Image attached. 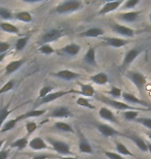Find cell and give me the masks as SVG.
I'll use <instances>...</instances> for the list:
<instances>
[{
  "instance_id": "cell-10",
  "label": "cell",
  "mask_w": 151,
  "mask_h": 159,
  "mask_svg": "<svg viewBox=\"0 0 151 159\" xmlns=\"http://www.w3.org/2000/svg\"><path fill=\"white\" fill-rule=\"evenodd\" d=\"M98 115L101 119L107 120L109 122L119 124V121L116 118V116H115L114 113L112 112L110 109H108V107H101V110H99V112H98Z\"/></svg>"
},
{
  "instance_id": "cell-53",
  "label": "cell",
  "mask_w": 151,
  "mask_h": 159,
  "mask_svg": "<svg viewBox=\"0 0 151 159\" xmlns=\"http://www.w3.org/2000/svg\"><path fill=\"white\" fill-rule=\"evenodd\" d=\"M149 21H150V23H151V12H150V16H149Z\"/></svg>"
},
{
  "instance_id": "cell-43",
  "label": "cell",
  "mask_w": 151,
  "mask_h": 159,
  "mask_svg": "<svg viewBox=\"0 0 151 159\" xmlns=\"http://www.w3.org/2000/svg\"><path fill=\"white\" fill-rule=\"evenodd\" d=\"M140 3V0H127L126 2L123 3V8H134Z\"/></svg>"
},
{
  "instance_id": "cell-24",
  "label": "cell",
  "mask_w": 151,
  "mask_h": 159,
  "mask_svg": "<svg viewBox=\"0 0 151 159\" xmlns=\"http://www.w3.org/2000/svg\"><path fill=\"white\" fill-rule=\"evenodd\" d=\"M46 113V111L45 110H36V109H33L29 111V112H27L26 114H24V115H21L19 116L17 120L18 121H21V120H24V119H28V118H33V117H40L41 115H44V114Z\"/></svg>"
},
{
  "instance_id": "cell-3",
  "label": "cell",
  "mask_w": 151,
  "mask_h": 159,
  "mask_svg": "<svg viewBox=\"0 0 151 159\" xmlns=\"http://www.w3.org/2000/svg\"><path fill=\"white\" fill-rule=\"evenodd\" d=\"M126 77L134 83V85L138 88V90L142 93L147 83V78L145 75L138 71H128L126 74Z\"/></svg>"
},
{
  "instance_id": "cell-16",
  "label": "cell",
  "mask_w": 151,
  "mask_h": 159,
  "mask_svg": "<svg viewBox=\"0 0 151 159\" xmlns=\"http://www.w3.org/2000/svg\"><path fill=\"white\" fill-rule=\"evenodd\" d=\"M141 12H142V11H126V12H122V14H119L117 17H118V19H120V20H122V21L127 22V23H131V22H134L138 18H139Z\"/></svg>"
},
{
  "instance_id": "cell-17",
  "label": "cell",
  "mask_w": 151,
  "mask_h": 159,
  "mask_svg": "<svg viewBox=\"0 0 151 159\" xmlns=\"http://www.w3.org/2000/svg\"><path fill=\"white\" fill-rule=\"evenodd\" d=\"M25 63V59H20V60H14V61L9 62L7 65L5 66V75H12V72L18 70Z\"/></svg>"
},
{
  "instance_id": "cell-49",
  "label": "cell",
  "mask_w": 151,
  "mask_h": 159,
  "mask_svg": "<svg viewBox=\"0 0 151 159\" xmlns=\"http://www.w3.org/2000/svg\"><path fill=\"white\" fill-rule=\"evenodd\" d=\"M61 159H78L77 156H72V157H60Z\"/></svg>"
},
{
  "instance_id": "cell-45",
  "label": "cell",
  "mask_w": 151,
  "mask_h": 159,
  "mask_svg": "<svg viewBox=\"0 0 151 159\" xmlns=\"http://www.w3.org/2000/svg\"><path fill=\"white\" fill-rule=\"evenodd\" d=\"M104 154L107 156L109 159H126L124 157H122V155L115 153V152H109V151H105Z\"/></svg>"
},
{
  "instance_id": "cell-34",
  "label": "cell",
  "mask_w": 151,
  "mask_h": 159,
  "mask_svg": "<svg viewBox=\"0 0 151 159\" xmlns=\"http://www.w3.org/2000/svg\"><path fill=\"white\" fill-rule=\"evenodd\" d=\"M122 116H123V118L125 120H128V121H134L138 116H139V112L138 111H125L122 114Z\"/></svg>"
},
{
  "instance_id": "cell-52",
  "label": "cell",
  "mask_w": 151,
  "mask_h": 159,
  "mask_svg": "<svg viewBox=\"0 0 151 159\" xmlns=\"http://www.w3.org/2000/svg\"><path fill=\"white\" fill-rule=\"evenodd\" d=\"M3 144H4V139H1V141H0V151H1V148H2Z\"/></svg>"
},
{
  "instance_id": "cell-14",
  "label": "cell",
  "mask_w": 151,
  "mask_h": 159,
  "mask_svg": "<svg viewBox=\"0 0 151 159\" xmlns=\"http://www.w3.org/2000/svg\"><path fill=\"white\" fill-rule=\"evenodd\" d=\"M104 41L106 44L113 48H121L130 43V41L123 39H119V37H106L104 39Z\"/></svg>"
},
{
  "instance_id": "cell-37",
  "label": "cell",
  "mask_w": 151,
  "mask_h": 159,
  "mask_svg": "<svg viewBox=\"0 0 151 159\" xmlns=\"http://www.w3.org/2000/svg\"><path fill=\"white\" fill-rule=\"evenodd\" d=\"M27 43H28V37L27 36L19 39L17 41H16V46H15L16 50H17V51H22L25 47H26Z\"/></svg>"
},
{
  "instance_id": "cell-4",
  "label": "cell",
  "mask_w": 151,
  "mask_h": 159,
  "mask_svg": "<svg viewBox=\"0 0 151 159\" xmlns=\"http://www.w3.org/2000/svg\"><path fill=\"white\" fill-rule=\"evenodd\" d=\"M69 93H77L76 90H69V91H56V92H51L49 95H47L46 97L41 98V99H37L38 101L36 103L34 104V110L35 107L41 106V104H45V103H49V102H52V101L58 99V98L62 97V96H65V95L69 94Z\"/></svg>"
},
{
  "instance_id": "cell-8",
  "label": "cell",
  "mask_w": 151,
  "mask_h": 159,
  "mask_svg": "<svg viewBox=\"0 0 151 159\" xmlns=\"http://www.w3.org/2000/svg\"><path fill=\"white\" fill-rule=\"evenodd\" d=\"M96 128L98 129V131L101 133L104 136H114V135H122L119 131H117L116 129L111 127L110 125L104 123H97L96 124Z\"/></svg>"
},
{
  "instance_id": "cell-5",
  "label": "cell",
  "mask_w": 151,
  "mask_h": 159,
  "mask_svg": "<svg viewBox=\"0 0 151 159\" xmlns=\"http://www.w3.org/2000/svg\"><path fill=\"white\" fill-rule=\"evenodd\" d=\"M62 35H63V32L61 30L51 29L43 34V36H41L40 39V43H41V46H43V44H49V43H52V41L59 39Z\"/></svg>"
},
{
  "instance_id": "cell-7",
  "label": "cell",
  "mask_w": 151,
  "mask_h": 159,
  "mask_svg": "<svg viewBox=\"0 0 151 159\" xmlns=\"http://www.w3.org/2000/svg\"><path fill=\"white\" fill-rule=\"evenodd\" d=\"M122 98L124 99L125 103H131V104H139V106H143L145 107H148L150 109L151 107V104L146 102L145 100H142L140 98H138L136 95L131 94V93H128V92H123L122 93Z\"/></svg>"
},
{
  "instance_id": "cell-42",
  "label": "cell",
  "mask_w": 151,
  "mask_h": 159,
  "mask_svg": "<svg viewBox=\"0 0 151 159\" xmlns=\"http://www.w3.org/2000/svg\"><path fill=\"white\" fill-rule=\"evenodd\" d=\"M109 94L111 95V96H113L115 98H119V97H122V90L120 88L118 87H112L111 90L108 92Z\"/></svg>"
},
{
  "instance_id": "cell-33",
  "label": "cell",
  "mask_w": 151,
  "mask_h": 159,
  "mask_svg": "<svg viewBox=\"0 0 151 159\" xmlns=\"http://www.w3.org/2000/svg\"><path fill=\"white\" fill-rule=\"evenodd\" d=\"M77 104L80 107H87V109H91V110H94L95 107L89 101L86 97H79L77 99Z\"/></svg>"
},
{
  "instance_id": "cell-50",
  "label": "cell",
  "mask_w": 151,
  "mask_h": 159,
  "mask_svg": "<svg viewBox=\"0 0 151 159\" xmlns=\"http://www.w3.org/2000/svg\"><path fill=\"white\" fill-rule=\"evenodd\" d=\"M147 148H148V152H150V154H151V143H147Z\"/></svg>"
},
{
  "instance_id": "cell-46",
  "label": "cell",
  "mask_w": 151,
  "mask_h": 159,
  "mask_svg": "<svg viewBox=\"0 0 151 159\" xmlns=\"http://www.w3.org/2000/svg\"><path fill=\"white\" fill-rule=\"evenodd\" d=\"M9 156V150H5V149H2L0 151V159H7Z\"/></svg>"
},
{
  "instance_id": "cell-2",
  "label": "cell",
  "mask_w": 151,
  "mask_h": 159,
  "mask_svg": "<svg viewBox=\"0 0 151 159\" xmlns=\"http://www.w3.org/2000/svg\"><path fill=\"white\" fill-rule=\"evenodd\" d=\"M48 142L52 146L53 150H55L57 153H59L61 155H65V156H75L73 152L70 151L68 144H66V143L53 139H48Z\"/></svg>"
},
{
  "instance_id": "cell-28",
  "label": "cell",
  "mask_w": 151,
  "mask_h": 159,
  "mask_svg": "<svg viewBox=\"0 0 151 159\" xmlns=\"http://www.w3.org/2000/svg\"><path fill=\"white\" fill-rule=\"evenodd\" d=\"M15 17L20 20L24 23H29V22L32 21V16L29 11H19V12H16Z\"/></svg>"
},
{
  "instance_id": "cell-44",
  "label": "cell",
  "mask_w": 151,
  "mask_h": 159,
  "mask_svg": "<svg viewBox=\"0 0 151 159\" xmlns=\"http://www.w3.org/2000/svg\"><path fill=\"white\" fill-rule=\"evenodd\" d=\"M9 50H11V44L6 41H0V55L7 53Z\"/></svg>"
},
{
  "instance_id": "cell-21",
  "label": "cell",
  "mask_w": 151,
  "mask_h": 159,
  "mask_svg": "<svg viewBox=\"0 0 151 159\" xmlns=\"http://www.w3.org/2000/svg\"><path fill=\"white\" fill-rule=\"evenodd\" d=\"M81 87V91H77V93L84 95L85 97H92L95 93L94 88L90 84H79Z\"/></svg>"
},
{
  "instance_id": "cell-38",
  "label": "cell",
  "mask_w": 151,
  "mask_h": 159,
  "mask_svg": "<svg viewBox=\"0 0 151 159\" xmlns=\"http://www.w3.org/2000/svg\"><path fill=\"white\" fill-rule=\"evenodd\" d=\"M137 123L141 124V125H143L144 127H146V128H148L149 130H151V118H137L136 120Z\"/></svg>"
},
{
  "instance_id": "cell-35",
  "label": "cell",
  "mask_w": 151,
  "mask_h": 159,
  "mask_svg": "<svg viewBox=\"0 0 151 159\" xmlns=\"http://www.w3.org/2000/svg\"><path fill=\"white\" fill-rule=\"evenodd\" d=\"M25 129L27 131V134L30 135L31 133H33L37 129V124L34 121H27L26 124H25Z\"/></svg>"
},
{
  "instance_id": "cell-26",
  "label": "cell",
  "mask_w": 151,
  "mask_h": 159,
  "mask_svg": "<svg viewBox=\"0 0 151 159\" xmlns=\"http://www.w3.org/2000/svg\"><path fill=\"white\" fill-rule=\"evenodd\" d=\"M0 29L3 30L4 32H8V33H15V34L19 33L18 27L16 25H12V23H8V22H2V23H0Z\"/></svg>"
},
{
  "instance_id": "cell-30",
  "label": "cell",
  "mask_w": 151,
  "mask_h": 159,
  "mask_svg": "<svg viewBox=\"0 0 151 159\" xmlns=\"http://www.w3.org/2000/svg\"><path fill=\"white\" fill-rule=\"evenodd\" d=\"M11 113H12V111L8 110V107H2L1 109H0V129L2 128L5 120L7 119V117L9 116Z\"/></svg>"
},
{
  "instance_id": "cell-27",
  "label": "cell",
  "mask_w": 151,
  "mask_h": 159,
  "mask_svg": "<svg viewBox=\"0 0 151 159\" xmlns=\"http://www.w3.org/2000/svg\"><path fill=\"white\" fill-rule=\"evenodd\" d=\"M116 150L118 152V154L120 155H123V156H130V157H134V154L128 150L126 146H124L122 143L119 142H116Z\"/></svg>"
},
{
  "instance_id": "cell-18",
  "label": "cell",
  "mask_w": 151,
  "mask_h": 159,
  "mask_svg": "<svg viewBox=\"0 0 151 159\" xmlns=\"http://www.w3.org/2000/svg\"><path fill=\"white\" fill-rule=\"evenodd\" d=\"M79 151H80V152H82V153H87V154H91V153H93V150H92L91 145L89 144L88 141H87V139H86L83 135L80 136V141H79Z\"/></svg>"
},
{
  "instance_id": "cell-39",
  "label": "cell",
  "mask_w": 151,
  "mask_h": 159,
  "mask_svg": "<svg viewBox=\"0 0 151 159\" xmlns=\"http://www.w3.org/2000/svg\"><path fill=\"white\" fill-rule=\"evenodd\" d=\"M14 86H15V82L12 81V80L8 81L7 83H5L1 87V89H0V94H3V93H6V92L11 91L12 89L14 88Z\"/></svg>"
},
{
  "instance_id": "cell-47",
  "label": "cell",
  "mask_w": 151,
  "mask_h": 159,
  "mask_svg": "<svg viewBox=\"0 0 151 159\" xmlns=\"http://www.w3.org/2000/svg\"><path fill=\"white\" fill-rule=\"evenodd\" d=\"M50 158L48 155H36V156H34L32 159H48Z\"/></svg>"
},
{
  "instance_id": "cell-13",
  "label": "cell",
  "mask_w": 151,
  "mask_h": 159,
  "mask_svg": "<svg viewBox=\"0 0 151 159\" xmlns=\"http://www.w3.org/2000/svg\"><path fill=\"white\" fill-rule=\"evenodd\" d=\"M28 146L30 147V149L34 151H40V150H45V149H49V146L47 145V143L44 141L41 138H36L32 139L31 141L29 142Z\"/></svg>"
},
{
  "instance_id": "cell-15",
  "label": "cell",
  "mask_w": 151,
  "mask_h": 159,
  "mask_svg": "<svg viewBox=\"0 0 151 159\" xmlns=\"http://www.w3.org/2000/svg\"><path fill=\"white\" fill-rule=\"evenodd\" d=\"M54 75L62 80H65V81H72V80H76L80 77L79 74H77L75 71L68 70V69H63V70L57 71L54 74Z\"/></svg>"
},
{
  "instance_id": "cell-12",
  "label": "cell",
  "mask_w": 151,
  "mask_h": 159,
  "mask_svg": "<svg viewBox=\"0 0 151 159\" xmlns=\"http://www.w3.org/2000/svg\"><path fill=\"white\" fill-rule=\"evenodd\" d=\"M112 30L121 36H125V37H134V30L131 29L130 27L123 26V25H118V24L114 25V26L112 27Z\"/></svg>"
},
{
  "instance_id": "cell-29",
  "label": "cell",
  "mask_w": 151,
  "mask_h": 159,
  "mask_svg": "<svg viewBox=\"0 0 151 159\" xmlns=\"http://www.w3.org/2000/svg\"><path fill=\"white\" fill-rule=\"evenodd\" d=\"M28 144H29V143H28L27 138H21V139H17V141H15L14 143H12L11 147L12 148H17V149H19V150H23Z\"/></svg>"
},
{
  "instance_id": "cell-25",
  "label": "cell",
  "mask_w": 151,
  "mask_h": 159,
  "mask_svg": "<svg viewBox=\"0 0 151 159\" xmlns=\"http://www.w3.org/2000/svg\"><path fill=\"white\" fill-rule=\"evenodd\" d=\"M128 138H130L131 141H133L134 144H136V146L140 149L141 151L148 152V148H147V143L144 141L143 139H141L140 136H138V135H130V136H128Z\"/></svg>"
},
{
  "instance_id": "cell-20",
  "label": "cell",
  "mask_w": 151,
  "mask_h": 159,
  "mask_svg": "<svg viewBox=\"0 0 151 159\" xmlns=\"http://www.w3.org/2000/svg\"><path fill=\"white\" fill-rule=\"evenodd\" d=\"M80 51H81V47L77 43H69L62 48V52L69 56H76L77 54H79Z\"/></svg>"
},
{
  "instance_id": "cell-51",
  "label": "cell",
  "mask_w": 151,
  "mask_h": 159,
  "mask_svg": "<svg viewBox=\"0 0 151 159\" xmlns=\"http://www.w3.org/2000/svg\"><path fill=\"white\" fill-rule=\"evenodd\" d=\"M146 134H147V136H148V139H150V143H151V131H147Z\"/></svg>"
},
{
  "instance_id": "cell-31",
  "label": "cell",
  "mask_w": 151,
  "mask_h": 159,
  "mask_svg": "<svg viewBox=\"0 0 151 159\" xmlns=\"http://www.w3.org/2000/svg\"><path fill=\"white\" fill-rule=\"evenodd\" d=\"M54 127L64 132H73V127L70 126L68 123H65V122H56L54 124Z\"/></svg>"
},
{
  "instance_id": "cell-40",
  "label": "cell",
  "mask_w": 151,
  "mask_h": 159,
  "mask_svg": "<svg viewBox=\"0 0 151 159\" xmlns=\"http://www.w3.org/2000/svg\"><path fill=\"white\" fill-rule=\"evenodd\" d=\"M38 51L43 54H46V55H50V54H53L55 52V50H54L50 44H43V46H40Z\"/></svg>"
},
{
  "instance_id": "cell-36",
  "label": "cell",
  "mask_w": 151,
  "mask_h": 159,
  "mask_svg": "<svg viewBox=\"0 0 151 159\" xmlns=\"http://www.w3.org/2000/svg\"><path fill=\"white\" fill-rule=\"evenodd\" d=\"M53 90V87L52 86H45V87H43L40 90V92H38V97L37 99H41V98L46 97L47 95H49L51 93V91Z\"/></svg>"
},
{
  "instance_id": "cell-22",
  "label": "cell",
  "mask_w": 151,
  "mask_h": 159,
  "mask_svg": "<svg viewBox=\"0 0 151 159\" xmlns=\"http://www.w3.org/2000/svg\"><path fill=\"white\" fill-rule=\"evenodd\" d=\"M104 34H105V31L102 30L101 28L94 27V28H90V29L84 31L81 35L85 37H98V36L104 35Z\"/></svg>"
},
{
  "instance_id": "cell-19",
  "label": "cell",
  "mask_w": 151,
  "mask_h": 159,
  "mask_svg": "<svg viewBox=\"0 0 151 159\" xmlns=\"http://www.w3.org/2000/svg\"><path fill=\"white\" fill-rule=\"evenodd\" d=\"M90 80L94 83V84L102 86V85H106L109 82V77L107 74H105V72H98V74L92 75Z\"/></svg>"
},
{
  "instance_id": "cell-9",
  "label": "cell",
  "mask_w": 151,
  "mask_h": 159,
  "mask_svg": "<svg viewBox=\"0 0 151 159\" xmlns=\"http://www.w3.org/2000/svg\"><path fill=\"white\" fill-rule=\"evenodd\" d=\"M121 4H123L122 0H116V1H109L107 3H105L104 6L101 8L98 14L99 15H107L109 12H112L119 7Z\"/></svg>"
},
{
  "instance_id": "cell-23",
  "label": "cell",
  "mask_w": 151,
  "mask_h": 159,
  "mask_svg": "<svg viewBox=\"0 0 151 159\" xmlns=\"http://www.w3.org/2000/svg\"><path fill=\"white\" fill-rule=\"evenodd\" d=\"M84 61L89 65L96 66V58H95V50L94 48H89L84 56Z\"/></svg>"
},
{
  "instance_id": "cell-1",
  "label": "cell",
  "mask_w": 151,
  "mask_h": 159,
  "mask_svg": "<svg viewBox=\"0 0 151 159\" xmlns=\"http://www.w3.org/2000/svg\"><path fill=\"white\" fill-rule=\"evenodd\" d=\"M83 6L81 1L78 0H67V1H63L59 3L56 6L55 11L58 14H67V12H73L79 11Z\"/></svg>"
},
{
  "instance_id": "cell-32",
  "label": "cell",
  "mask_w": 151,
  "mask_h": 159,
  "mask_svg": "<svg viewBox=\"0 0 151 159\" xmlns=\"http://www.w3.org/2000/svg\"><path fill=\"white\" fill-rule=\"evenodd\" d=\"M18 123V120L17 119H12V120H9L7 121V122H5L4 124H3L2 128L0 129V132H6L8 131V130H12V128H15V126L17 125Z\"/></svg>"
},
{
  "instance_id": "cell-6",
  "label": "cell",
  "mask_w": 151,
  "mask_h": 159,
  "mask_svg": "<svg viewBox=\"0 0 151 159\" xmlns=\"http://www.w3.org/2000/svg\"><path fill=\"white\" fill-rule=\"evenodd\" d=\"M142 51H143V49H142V48H140V47L134 48V49L128 51V52L125 54V56L123 58V62H122V68L127 67L130 63H133L134 60H136L137 57L139 56L141 53H142Z\"/></svg>"
},
{
  "instance_id": "cell-11",
  "label": "cell",
  "mask_w": 151,
  "mask_h": 159,
  "mask_svg": "<svg viewBox=\"0 0 151 159\" xmlns=\"http://www.w3.org/2000/svg\"><path fill=\"white\" fill-rule=\"evenodd\" d=\"M73 114L69 111L67 107H55L52 113H51V117L52 118H69L72 117Z\"/></svg>"
},
{
  "instance_id": "cell-41",
  "label": "cell",
  "mask_w": 151,
  "mask_h": 159,
  "mask_svg": "<svg viewBox=\"0 0 151 159\" xmlns=\"http://www.w3.org/2000/svg\"><path fill=\"white\" fill-rule=\"evenodd\" d=\"M0 17L4 20H12V14L8 9H6L4 7H0Z\"/></svg>"
},
{
  "instance_id": "cell-48",
  "label": "cell",
  "mask_w": 151,
  "mask_h": 159,
  "mask_svg": "<svg viewBox=\"0 0 151 159\" xmlns=\"http://www.w3.org/2000/svg\"><path fill=\"white\" fill-rule=\"evenodd\" d=\"M6 56H7V53H4V54H2V55H0V62H2Z\"/></svg>"
}]
</instances>
